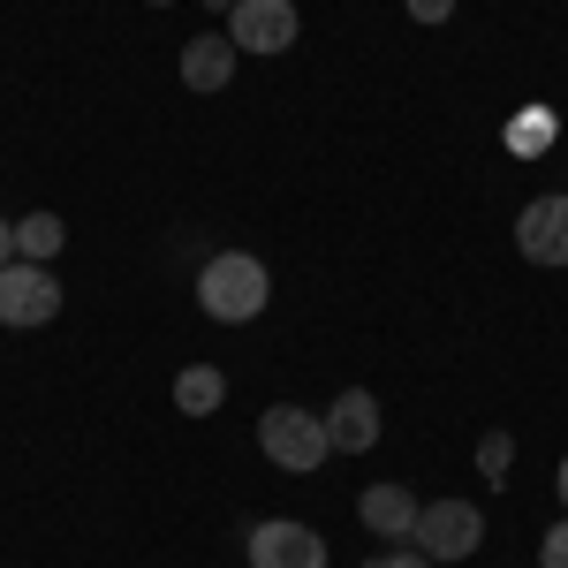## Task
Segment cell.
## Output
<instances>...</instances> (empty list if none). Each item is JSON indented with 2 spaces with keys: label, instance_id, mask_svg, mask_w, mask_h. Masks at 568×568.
<instances>
[{
  "label": "cell",
  "instance_id": "1",
  "mask_svg": "<svg viewBox=\"0 0 568 568\" xmlns=\"http://www.w3.org/2000/svg\"><path fill=\"white\" fill-rule=\"evenodd\" d=\"M265 296H273V281H265V258H251V251H220V258H205V273H197V304H205V318H220V326L258 318Z\"/></svg>",
  "mask_w": 568,
  "mask_h": 568
},
{
  "label": "cell",
  "instance_id": "2",
  "mask_svg": "<svg viewBox=\"0 0 568 568\" xmlns=\"http://www.w3.org/2000/svg\"><path fill=\"white\" fill-rule=\"evenodd\" d=\"M258 447L273 470H288V478H311L318 463H326V417H311V409H296V402H273L258 417Z\"/></svg>",
  "mask_w": 568,
  "mask_h": 568
},
{
  "label": "cell",
  "instance_id": "3",
  "mask_svg": "<svg viewBox=\"0 0 568 568\" xmlns=\"http://www.w3.org/2000/svg\"><path fill=\"white\" fill-rule=\"evenodd\" d=\"M478 538H485V516L470 500H433V508H417V530H409V546L425 561H463V554H478Z\"/></svg>",
  "mask_w": 568,
  "mask_h": 568
},
{
  "label": "cell",
  "instance_id": "4",
  "mask_svg": "<svg viewBox=\"0 0 568 568\" xmlns=\"http://www.w3.org/2000/svg\"><path fill=\"white\" fill-rule=\"evenodd\" d=\"M61 311V281L39 258H8L0 265V326H45Z\"/></svg>",
  "mask_w": 568,
  "mask_h": 568
},
{
  "label": "cell",
  "instance_id": "5",
  "mask_svg": "<svg viewBox=\"0 0 568 568\" xmlns=\"http://www.w3.org/2000/svg\"><path fill=\"white\" fill-rule=\"evenodd\" d=\"M296 31H304L296 0H235V8H227V39H235V53H288Z\"/></svg>",
  "mask_w": 568,
  "mask_h": 568
},
{
  "label": "cell",
  "instance_id": "6",
  "mask_svg": "<svg viewBox=\"0 0 568 568\" xmlns=\"http://www.w3.org/2000/svg\"><path fill=\"white\" fill-rule=\"evenodd\" d=\"M251 568H326V538H318L311 524L273 516V524L251 530Z\"/></svg>",
  "mask_w": 568,
  "mask_h": 568
},
{
  "label": "cell",
  "instance_id": "7",
  "mask_svg": "<svg viewBox=\"0 0 568 568\" xmlns=\"http://www.w3.org/2000/svg\"><path fill=\"white\" fill-rule=\"evenodd\" d=\"M516 251L530 265H568V197H530L516 220Z\"/></svg>",
  "mask_w": 568,
  "mask_h": 568
},
{
  "label": "cell",
  "instance_id": "8",
  "mask_svg": "<svg viewBox=\"0 0 568 568\" xmlns=\"http://www.w3.org/2000/svg\"><path fill=\"white\" fill-rule=\"evenodd\" d=\"M227 77H235V39L227 31H197L182 45V84L190 91H220Z\"/></svg>",
  "mask_w": 568,
  "mask_h": 568
},
{
  "label": "cell",
  "instance_id": "9",
  "mask_svg": "<svg viewBox=\"0 0 568 568\" xmlns=\"http://www.w3.org/2000/svg\"><path fill=\"white\" fill-rule=\"evenodd\" d=\"M326 439H334L342 455H364V447L379 439V402H372L364 387H349L334 409H326Z\"/></svg>",
  "mask_w": 568,
  "mask_h": 568
},
{
  "label": "cell",
  "instance_id": "10",
  "mask_svg": "<svg viewBox=\"0 0 568 568\" xmlns=\"http://www.w3.org/2000/svg\"><path fill=\"white\" fill-rule=\"evenodd\" d=\"M356 516H364V530H379L387 546H402V538L417 530V500H409L402 485H372V493L356 500Z\"/></svg>",
  "mask_w": 568,
  "mask_h": 568
},
{
  "label": "cell",
  "instance_id": "11",
  "mask_svg": "<svg viewBox=\"0 0 568 568\" xmlns=\"http://www.w3.org/2000/svg\"><path fill=\"white\" fill-rule=\"evenodd\" d=\"M220 402H227V379H220L213 364H190V372H175V409H182V417H213Z\"/></svg>",
  "mask_w": 568,
  "mask_h": 568
},
{
  "label": "cell",
  "instance_id": "12",
  "mask_svg": "<svg viewBox=\"0 0 568 568\" xmlns=\"http://www.w3.org/2000/svg\"><path fill=\"white\" fill-rule=\"evenodd\" d=\"M61 243H69V227H61V213H23L16 220V251H23V258H53V251H61Z\"/></svg>",
  "mask_w": 568,
  "mask_h": 568
},
{
  "label": "cell",
  "instance_id": "13",
  "mask_svg": "<svg viewBox=\"0 0 568 568\" xmlns=\"http://www.w3.org/2000/svg\"><path fill=\"white\" fill-rule=\"evenodd\" d=\"M508 470H516V439H508V433H485L478 439V478L485 485H508Z\"/></svg>",
  "mask_w": 568,
  "mask_h": 568
},
{
  "label": "cell",
  "instance_id": "14",
  "mask_svg": "<svg viewBox=\"0 0 568 568\" xmlns=\"http://www.w3.org/2000/svg\"><path fill=\"white\" fill-rule=\"evenodd\" d=\"M546 136H554V114H546V106H530L524 122H516V130H508V152H538V144H546Z\"/></svg>",
  "mask_w": 568,
  "mask_h": 568
},
{
  "label": "cell",
  "instance_id": "15",
  "mask_svg": "<svg viewBox=\"0 0 568 568\" xmlns=\"http://www.w3.org/2000/svg\"><path fill=\"white\" fill-rule=\"evenodd\" d=\"M538 568H568V516L538 538Z\"/></svg>",
  "mask_w": 568,
  "mask_h": 568
},
{
  "label": "cell",
  "instance_id": "16",
  "mask_svg": "<svg viewBox=\"0 0 568 568\" xmlns=\"http://www.w3.org/2000/svg\"><path fill=\"white\" fill-rule=\"evenodd\" d=\"M409 16H417V23H447V16H455V0H409Z\"/></svg>",
  "mask_w": 568,
  "mask_h": 568
},
{
  "label": "cell",
  "instance_id": "17",
  "mask_svg": "<svg viewBox=\"0 0 568 568\" xmlns=\"http://www.w3.org/2000/svg\"><path fill=\"white\" fill-rule=\"evenodd\" d=\"M364 568H433L425 554H379V561H364Z\"/></svg>",
  "mask_w": 568,
  "mask_h": 568
},
{
  "label": "cell",
  "instance_id": "18",
  "mask_svg": "<svg viewBox=\"0 0 568 568\" xmlns=\"http://www.w3.org/2000/svg\"><path fill=\"white\" fill-rule=\"evenodd\" d=\"M16 258V227H8V220H0V265Z\"/></svg>",
  "mask_w": 568,
  "mask_h": 568
},
{
  "label": "cell",
  "instance_id": "19",
  "mask_svg": "<svg viewBox=\"0 0 568 568\" xmlns=\"http://www.w3.org/2000/svg\"><path fill=\"white\" fill-rule=\"evenodd\" d=\"M554 485H561V508H568V455H561V470H554Z\"/></svg>",
  "mask_w": 568,
  "mask_h": 568
},
{
  "label": "cell",
  "instance_id": "20",
  "mask_svg": "<svg viewBox=\"0 0 568 568\" xmlns=\"http://www.w3.org/2000/svg\"><path fill=\"white\" fill-rule=\"evenodd\" d=\"M205 8H220V16H227V8H235V0H205Z\"/></svg>",
  "mask_w": 568,
  "mask_h": 568
},
{
  "label": "cell",
  "instance_id": "21",
  "mask_svg": "<svg viewBox=\"0 0 568 568\" xmlns=\"http://www.w3.org/2000/svg\"><path fill=\"white\" fill-rule=\"evenodd\" d=\"M144 8H168V0H144Z\"/></svg>",
  "mask_w": 568,
  "mask_h": 568
}]
</instances>
